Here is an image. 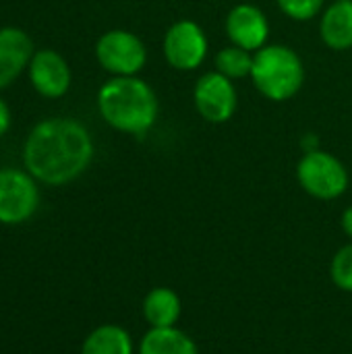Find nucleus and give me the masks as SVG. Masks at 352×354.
<instances>
[{"mask_svg": "<svg viewBox=\"0 0 352 354\" xmlns=\"http://www.w3.org/2000/svg\"><path fill=\"white\" fill-rule=\"evenodd\" d=\"M280 10L293 21H311L319 15L324 0H276Z\"/></svg>", "mask_w": 352, "mask_h": 354, "instance_id": "18", "label": "nucleus"}, {"mask_svg": "<svg viewBox=\"0 0 352 354\" xmlns=\"http://www.w3.org/2000/svg\"><path fill=\"white\" fill-rule=\"evenodd\" d=\"M301 145H303L305 151H313V149H319V139H317L315 135H307V137L301 141Z\"/></svg>", "mask_w": 352, "mask_h": 354, "instance_id": "21", "label": "nucleus"}, {"mask_svg": "<svg viewBox=\"0 0 352 354\" xmlns=\"http://www.w3.org/2000/svg\"><path fill=\"white\" fill-rule=\"evenodd\" d=\"M297 180L303 191L315 199L332 201L346 193L349 189V170L332 153L324 149L305 151L297 164Z\"/></svg>", "mask_w": 352, "mask_h": 354, "instance_id": "4", "label": "nucleus"}, {"mask_svg": "<svg viewBox=\"0 0 352 354\" xmlns=\"http://www.w3.org/2000/svg\"><path fill=\"white\" fill-rule=\"evenodd\" d=\"M340 224H342V230H344V234H346V236H349V239L352 241V205L351 207H346V209L342 212Z\"/></svg>", "mask_w": 352, "mask_h": 354, "instance_id": "20", "label": "nucleus"}, {"mask_svg": "<svg viewBox=\"0 0 352 354\" xmlns=\"http://www.w3.org/2000/svg\"><path fill=\"white\" fill-rule=\"evenodd\" d=\"M95 56L98 62L114 77H135L145 66L147 50L135 33L127 29H112L98 39Z\"/></svg>", "mask_w": 352, "mask_h": 354, "instance_id": "5", "label": "nucleus"}, {"mask_svg": "<svg viewBox=\"0 0 352 354\" xmlns=\"http://www.w3.org/2000/svg\"><path fill=\"white\" fill-rule=\"evenodd\" d=\"M10 127V110L4 100H0V137L8 131Z\"/></svg>", "mask_w": 352, "mask_h": 354, "instance_id": "19", "label": "nucleus"}, {"mask_svg": "<svg viewBox=\"0 0 352 354\" xmlns=\"http://www.w3.org/2000/svg\"><path fill=\"white\" fill-rule=\"evenodd\" d=\"M330 276L334 286L344 292H352V243L338 249L330 263Z\"/></svg>", "mask_w": 352, "mask_h": 354, "instance_id": "17", "label": "nucleus"}, {"mask_svg": "<svg viewBox=\"0 0 352 354\" xmlns=\"http://www.w3.org/2000/svg\"><path fill=\"white\" fill-rule=\"evenodd\" d=\"M319 35L330 50L352 48V0H336L322 15Z\"/></svg>", "mask_w": 352, "mask_h": 354, "instance_id": "12", "label": "nucleus"}, {"mask_svg": "<svg viewBox=\"0 0 352 354\" xmlns=\"http://www.w3.org/2000/svg\"><path fill=\"white\" fill-rule=\"evenodd\" d=\"M81 354H135V346L124 328L104 324L83 340Z\"/></svg>", "mask_w": 352, "mask_h": 354, "instance_id": "15", "label": "nucleus"}, {"mask_svg": "<svg viewBox=\"0 0 352 354\" xmlns=\"http://www.w3.org/2000/svg\"><path fill=\"white\" fill-rule=\"evenodd\" d=\"M29 79L44 97H60L71 87V68L54 50H39L29 62Z\"/></svg>", "mask_w": 352, "mask_h": 354, "instance_id": "10", "label": "nucleus"}, {"mask_svg": "<svg viewBox=\"0 0 352 354\" xmlns=\"http://www.w3.org/2000/svg\"><path fill=\"white\" fill-rule=\"evenodd\" d=\"M39 205V191L29 172L17 168L0 170V222L23 224Z\"/></svg>", "mask_w": 352, "mask_h": 354, "instance_id": "6", "label": "nucleus"}, {"mask_svg": "<svg viewBox=\"0 0 352 354\" xmlns=\"http://www.w3.org/2000/svg\"><path fill=\"white\" fill-rule=\"evenodd\" d=\"M164 56L176 71H195L207 56L205 31L195 21H176L164 35Z\"/></svg>", "mask_w": 352, "mask_h": 354, "instance_id": "8", "label": "nucleus"}, {"mask_svg": "<svg viewBox=\"0 0 352 354\" xmlns=\"http://www.w3.org/2000/svg\"><path fill=\"white\" fill-rule=\"evenodd\" d=\"M251 66H253V54L234 44L222 48L216 56V71L228 77L230 81L251 77Z\"/></svg>", "mask_w": 352, "mask_h": 354, "instance_id": "16", "label": "nucleus"}, {"mask_svg": "<svg viewBox=\"0 0 352 354\" xmlns=\"http://www.w3.org/2000/svg\"><path fill=\"white\" fill-rule=\"evenodd\" d=\"M141 311L149 328H172L183 315V301L172 288L158 286L145 295Z\"/></svg>", "mask_w": 352, "mask_h": 354, "instance_id": "13", "label": "nucleus"}, {"mask_svg": "<svg viewBox=\"0 0 352 354\" xmlns=\"http://www.w3.org/2000/svg\"><path fill=\"white\" fill-rule=\"evenodd\" d=\"M193 102L199 116L212 124H222L230 120L239 104L234 83L218 71L199 77L193 89Z\"/></svg>", "mask_w": 352, "mask_h": 354, "instance_id": "7", "label": "nucleus"}, {"mask_svg": "<svg viewBox=\"0 0 352 354\" xmlns=\"http://www.w3.org/2000/svg\"><path fill=\"white\" fill-rule=\"evenodd\" d=\"M93 160L89 131L73 118H50L33 127L23 147L27 172L50 187L79 178Z\"/></svg>", "mask_w": 352, "mask_h": 354, "instance_id": "1", "label": "nucleus"}, {"mask_svg": "<svg viewBox=\"0 0 352 354\" xmlns=\"http://www.w3.org/2000/svg\"><path fill=\"white\" fill-rule=\"evenodd\" d=\"M102 118L116 131L145 135L158 118L156 91L139 77H114L98 93Z\"/></svg>", "mask_w": 352, "mask_h": 354, "instance_id": "2", "label": "nucleus"}, {"mask_svg": "<svg viewBox=\"0 0 352 354\" xmlns=\"http://www.w3.org/2000/svg\"><path fill=\"white\" fill-rule=\"evenodd\" d=\"M251 81L263 97L272 102H286L301 91L305 66L293 48L282 44H266L253 52Z\"/></svg>", "mask_w": 352, "mask_h": 354, "instance_id": "3", "label": "nucleus"}, {"mask_svg": "<svg viewBox=\"0 0 352 354\" xmlns=\"http://www.w3.org/2000/svg\"><path fill=\"white\" fill-rule=\"evenodd\" d=\"M137 354H199V346L176 326L149 328L139 342Z\"/></svg>", "mask_w": 352, "mask_h": 354, "instance_id": "14", "label": "nucleus"}, {"mask_svg": "<svg viewBox=\"0 0 352 354\" xmlns=\"http://www.w3.org/2000/svg\"><path fill=\"white\" fill-rule=\"evenodd\" d=\"M33 58V41L19 27L0 29V89L10 85Z\"/></svg>", "mask_w": 352, "mask_h": 354, "instance_id": "11", "label": "nucleus"}, {"mask_svg": "<svg viewBox=\"0 0 352 354\" xmlns=\"http://www.w3.org/2000/svg\"><path fill=\"white\" fill-rule=\"evenodd\" d=\"M226 35L234 46H241L249 52H257L268 44L270 23L261 8L255 4H237L226 17Z\"/></svg>", "mask_w": 352, "mask_h": 354, "instance_id": "9", "label": "nucleus"}]
</instances>
